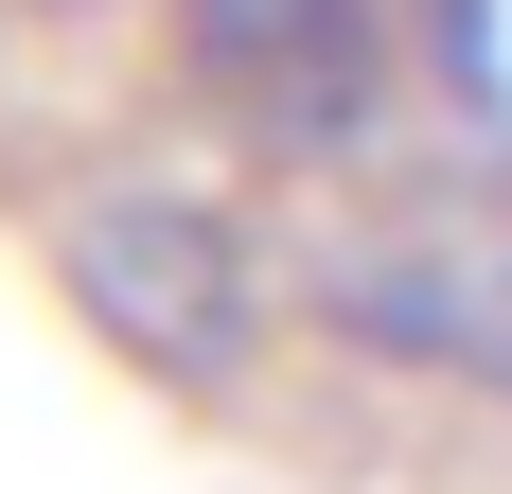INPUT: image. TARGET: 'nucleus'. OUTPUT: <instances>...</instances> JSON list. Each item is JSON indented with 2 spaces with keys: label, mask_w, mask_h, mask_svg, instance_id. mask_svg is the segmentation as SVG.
I'll use <instances>...</instances> for the list:
<instances>
[{
  "label": "nucleus",
  "mask_w": 512,
  "mask_h": 494,
  "mask_svg": "<svg viewBox=\"0 0 512 494\" xmlns=\"http://www.w3.org/2000/svg\"><path fill=\"white\" fill-rule=\"evenodd\" d=\"M53 283H71V318H89L124 371H159V389H248V371H265V318H283L248 212L159 195V177L53 212Z\"/></svg>",
  "instance_id": "nucleus-1"
},
{
  "label": "nucleus",
  "mask_w": 512,
  "mask_h": 494,
  "mask_svg": "<svg viewBox=\"0 0 512 494\" xmlns=\"http://www.w3.org/2000/svg\"><path fill=\"white\" fill-rule=\"evenodd\" d=\"M177 36H195L212 106L265 159H371L389 142V89H407L389 0H177Z\"/></svg>",
  "instance_id": "nucleus-3"
},
{
  "label": "nucleus",
  "mask_w": 512,
  "mask_h": 494,
  "mask_svg": "<svg viewBox=\"0 0 512 494\" xmlns=\"http://www.w3.org/2000/svg\"><path fill=\"white\" fill-rule=\"evenodd\" d=\"M318 318L389 371H442V389L512 406V195H407L354 212L318 247Z\"/></svg>",
  "instance_id": "nucleus-2"
},
{
  "label": "nucleus",
  "mask_w": 512,
  "mask_h": 494,
  "mask_svg": "<svg viewBox=\"0 0 512 494\" xmlns=\"http://www.w3.org/2000/svg\"><path fill=\"white\" fill-rule=\"evenodd\" d=\"M53 18H89V0H53Z\"/></svg>",
  "instance_id": "nucleus-4"
}]
</instances>
